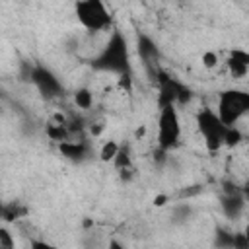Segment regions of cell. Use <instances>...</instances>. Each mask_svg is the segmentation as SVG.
<instances>
[{"label":"cell","mask_w":249,"mask_h":249,"mask_svg":"<svg viewBox=\"0 0 249 249\" xmlns=\"http://www.w3.org/2000/svg\"><path fill=\"white\" fill-rule=\"evenodd\" d=\"M249 111V93L241 89H228L220 93L218 117L226 126H233Z\"/></svg>","instance_id":"1"},{"label":"cell","mask_w":249,"mask_h":249,"mask_svg":"<svg viewBox=\"0 0 249 249\" xmlns=\"http://www.w3.org/2000/svg\"><path fill=\"white\" fill-rule=\"evenodd\" d=\"M196 124L198 130L204 136V144L208 152H218L224 146V132H226V124L222 123V119L218 117V113H214L212 109H202L196 115Z\"/></svg>","instance_id":"2"},{"label":"cell","mask_w":249,"mask_h":249,"mask_svg":"<svg viewBox=\"0 0 249 249\" xmlns=\"http://www.w3.org/2000/svg\"><path fill=\"white\" fill-rule=\"evenodd\" d=\"M76 16L80 23L89 31H101L111 25V16L103 0H78Z\"/></svg>","instance_id":"3"},{"label":"cell","mask_w":249,"mask_h":249,"mask_svg":"<svg viewBox=\"0 0 249 249\" xmlns=\"http://www.w3.org/2000/svg\"><path fill=\"white\" fill-rule=\"evenodd\" d=\"M181 136V123L175 111V103L163 105L158 119V146L163 150L173 148Z\"/></svg>","instance_id":"4"},{"label":"cell","mask_w":249,"mask_h":249,"mask_svg":"<svg viewBox=\"0 0 249 249\" xmlns=\"http://www.w3.org/2000/svg\"><path fill=\"white\" fill-rule=\"evenodd\" d=\"M95 66L103 68V70H113V72H126V68H128V64H126V43L119 33H113L105 51L95 60Z\"/></svg>","instance_id":"5"},{"label":"cell","mask_w":249,"mask_h":249,"mask_svg":"<svg viewBox=\"0 0 249 249\" xmlns=\"http://www.w3.org/2000/svg\"><path fill=\"white\" fill-rule=\"evenodd\" d=\"M31 80L47 93V95H54L56 91H58V80L51 74V72H47V70H43V68H37V70H33V74H31Z\"/></svg>","instance_id":"6"},{"label":"cell","mask_w":249,"mask_h":249,"mask_svg":"<svg viewBox=\"0 0 249 249\" xmlns=\"http://www.w3.org/2000/svg\"><path fill=\"white\" fill-rule=\"evenodd\" d=\"M243 200H245L243 193L224 195L222 196V210H224V214L230 216V218H237L241 214V210H243Z\"/></svg>","instance_id":"7"},{"label":"cell","mask_w":249,"mask_h":249,"mask_svg":"<svg viewBox=\"0 0 249 249\" xmlns=\"http://www.w3.org/2000/svg\"><path fill=\"white\" fill-rule=\"evenodd\" d=\"M60 152H62V156H66L70 160H82L86 156L88 148H86L84 142H68V140H64V142H60Z\"/></svg>","instance_id":"8"},{"label":"cell","mask_w":249,"mask_h":249,"mask_svg":"<svg viewBox=\"0 0 249 249\" xmlns=\"http://www.w3.org/2000/svg\"><path fill=\"white\" fill-rule=\"evenodd\" d=\"M74 103L80 107V109H89L93 105V93L88 89V88H80L76 89L74 93Z\"/></svg>","instance_id":"9"},{"label":"cell","mask_w":249,"mask_h":249,"mask_svg":"<svg viewBox=\"0 0 249 249\" xmlns=\"http://www.w3.org/2000/svg\"><path fill=\"white\" fill-rule=\"evenodd\" d=\"M119 144L115 142V140H107L103 146H101V150H99V160L101 161H113L115 160V156H117V152H119Z\"/></svg>","instance_id":"10"},{"label":"cell","mask_w":249,"mask_h":249,"mask_svg":"<svg viewBox=\"0 0 249 249\" xmlns=\"http://www.w3.org/2000/svg\"><path fill=\"white\" fill-rule=\"evenodd\" d=\"M47 134L51 136V140H56V142L68 140V128H66V124H56V123H53V124L47 126Z\"/></svg>","instance_id":"11"},{"label":"cell","mask_w":249,"mask_h":249,"mask_svg":"<svg viewBox=\"0 0 249 249\" xmlns=\"http://www.w3.org/2000/svg\"><path fill=\"white\" fill-rule=\"evenodd\" d=\"M113 165L115 169H124V167H130V150L128 146H121L115 160H113Z\"/></svg>","instance_id":"12"},{"label":"cell","mask_w":249,"mask_h":249,"mask_svg":"<svg viewBox=\"0 0 249 249\" xmlns=\"http://www.w3.org/2000/svg\"><path fill=\"white\" fill-rule=\"evenodd\" d=\"M138 51H140V54H142L144 58H150V56H156V54H158L154 43H152L148 37H144V35L138 39Z\"/></svg>","instance_id":"13"},{"label":"cell","mask_w":249,"mask_h":249,"mask_svg":"<svg viewBox=\"0 0 249 249\" xmlns=\"http://www.w3.org/2000/svg\"><path fill=\"white\" fill-rule=\"evenodd\" d=\"M241 142V132L235 126H228L224 132V146H237Z\"/></svg>","instance_id":"14"},{"label":"cell","mask_w":249,"mask_h":249,"mask_svg":"<svg viewBox=\"0 0 249 249\" xmlns=\"http://www.w3.org/2000/svg\"><path fill=\"white\" fill-rule=\"evenodd\" d=\"M228 70H230L231 78H243V76L249 72V66H245V64L237 62V60H231V58H228Z\"/></svg>","instance_id":"15"},{"label":"cell","mask_w":249,"mask_h":249,"mask_svg":"<svg viewBox=\"0 0 249 249\" xmlns=\"http://www.w3.org/2000/svg\"><path fill=\"white\" fill-rule=\"evenodd\" d=\"M202 66L208 68V70L216 68V66H218V54H216L214 51H206V53H202Z\"/></svg>","instance_id":"16"},{"label":"cell","mask_w":249,"mask_h":249,"mask_svg":"<svg viewBox=\"0 0 249 249\" xmlns=\"http://www.w3.org/2000/svg\"><path fill=\"white\" fill-rule=\"evenodd\" d=\"M216 245H220V247H233V235L228 233V231H224V230H218Z\"/></svg>","instance_id":"17"},{"label":"cell","mask_w":249,"mask_h":249,"mask_svg":"<svg viewBox=\"0 0 249 249\" xmlns=\"http://www.w3.org/2000/svg\"><path fill=\"white\" fill-rule=\"evenodd\" d=\"M0 247L2 249H14V239L6 228H0Z\"/></svg>","instance_id":"18"},{"label":"cell","mask_w":249,"mask_h":249,"mask_svg":"<svg viewBox=\"0 0 249 249\" xmlns=\"http://www.w3.org/2000/svg\"><path fill=\"white\" fill-rule=\"evenodd\" d=\"M230 58H231V60H237V62H241V64H245V66H249V53H247V51L233 49V51L230 53Z\"/></svg>","instance_id":"19"},{"label":"cell","mask_w":249,"mask_h":249,"mask_svg":"<svg viewBox=\"0 0 249 249\" xmlns=\"http://www.w3.org/2000/svg\"><path fill=\"white\" fill-rule=\"evenodd\" d=\"M119 88L124 89V91H130L132 89V78L128 72H121V78H119Z\"/></svg>","instance_id":"20"},{"label":"cell","mask_w":249,"mask_h":249,"mask_svg":"<svg viewBox=\"0 0 249 249\" xmlns=\"http://www.w3.org/2000/svg\"><path fill=\"white\" fill-rule=\"evenodd\" d=\"M18 208L16 206H4V210H2V216H4V220L6 222H12L14 218H18Z\"/></svg>","instance_id":"21"},{"label":"cell","mask_w":249,"mask_h":249,"mask_svg":"<svg viewBox=\"0 0 249 249\" xmlns=\"http://www.w3.org/2000/svg\"><path fill=\"white\" fill-rule=\"evenodd\" d=\"M233 247H239V249H247V247H249V241H247L245 233L233 235Z\"/></svg>","instance_id":"22"},{"label":"cell","mask_w":249,"mask_h":249,"mask_svg":"<svg viewBox=\"0 0 249 249\" xmlns=\"http://www.w3.org/2000/svg\"><path fill=\"white\" fill-rule=\"evenodd\" d=\"M189 214H191V208H189L187 204H181V206L175 208V218H177V220H185Z\"/></svg>","instance_id":"23"},{"label":"cell","mask_w":249,"mask_h":249,"mask_svg":"<svg viewBox=\"0 0 249 249\" xmlns=\"http://www.w3.org/2000/svg\"><path fill=\"white\" fill-rule=\"evenodd\" d=\"M119 177H121V181H130L132 179V169L130 167H124V169H119Z\"/></svg>","instance_id":"24"},{"label":"cell","mask_w":249,"mask_h":249,"mask_svg":"<svg viewBox=\"0 0 249 249\" xmlns=\"http://www.w3.org/2000/svg\"><path fill=\"white\" fill-rule=\"evenodd\" d=\"M167 200H169L167 195H156V196H154V206H158V208H160V206H165Z\"/></svg>","instance_id":"25"},{"label":"cell","mask_w":249,"mask_h":249,"mask_svg":"<svg viewBox=\"0 0 249 249\" xmlns=\"http://www.w3.org/2000/svg\"><path fill=\"white\" fill-rule=\"evenodd\" d=\"M89 132H91L93 136H99V134L103 132V123H95V124H91V128H89Z\"/></svg>","instance_id":"26"},{"label":"cell","mask_w":249,"mask_h":249,"mask_svg":"<svg viewBox=\"0 0 249 249\" xmlns=\"http://www.w3.org/2000/svg\"><path fill=\"white\" fill-rule=\"evenodd\" d=\"M144 134H146V126H138V128H136V132H134V136H136V138H142Z\"/></svg>","instance_id":"27"},{"label":"cell","mask_w":249,"mask_h":249,"mask_svg":"<svg viewBox=\"0 0 249 249\" xmlns=\"http://www.w3.org/2000/svg\"><path fill=\"white\" fill-rule=\"evenodd\" d=\"M91 226H93L91 220H84V228H91Z\"/></svg>","instance_id":"28"},{"label":"cell","mask_w":249,"mask_h":249,"mask_svg":"<svg viewBox=\"0 0 249 249\" xmlns=\"http://www.w3.org/2000/svg\"><path fill=\"white\" fill-rule=\"evenodd\" d=\"M243 233H245V237H247V241H249V224L245 226V231H243Z\"/></svg>","instance_id":"29"}]
</instances>
